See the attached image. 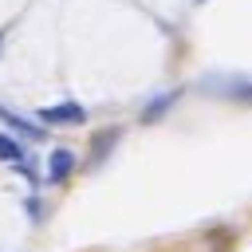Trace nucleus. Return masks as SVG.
Segmentation results:
<instances>
[{
    "label": "nucleus",
    "mask_w": 252,
    "mask_h": 252,
    "mask_svg": "<svg viewBox=\"0 0 252 252\" xmlns=\"http://www.w3.org/2000/svg\"><path fill=\"white\" fill-rule=\"evenodd\" d=\"M4 35H8V32H4V28H0V47H4Z\"/></svg>",
    "instance_id": "obj_7"
},
{
    "label": "nucleus",
    "mask_w": 252,
    "mask_h": 252,
    "mask_svg": "<svg viewBox=\"0 0 252 252\" xmlns=\"http://www.w3.org/2000/svg\"><path fill=\"white\" fill-rule=\"evenodd\" d=\"M173 102H177V91H169V94H158V98H154V102L142 110V122H154V118H161V114H165Z\"/></svg>",
    "instance_id": "obj_5"
},
{
    "label": "nucleus",
    "mask_w": 252,
    "mask_h": 252,
    "mask_svg": "<svg viewBox=\"0 0 252 252\" xmlns=\"http://www.w3.org/2000/svg\"><path fill=\"white\" fill-rule=\"evenodd\" d=\"M213 94L220 98H232V102H252V79L248 75H213L205 83Z\"/></svg>",
    "instance_id": "obj_1"
},
{
    "label": "nucleus",
    "mask_w": 252,
    "mask_h": 252,
    "mask_svg": "<svg viewBox=\"0 0 252 252\" xmlns=\"http://www.w3.org/2000/svg\"><path fill=\"white\" fill-rule=\"evenodd\" d=\"M35 118L47 122V126H79V122H87V106H79V102H55V106H39Z\"/></svg>",
    "instance_id": "obj_2"
},
{
    "label": "nucleus",
    "mask_w": 252,
    "mask_h": 252,
    "mask_svg": "<svg viewBox=\"0 0 252 252\" xmlns=\"http://www.w3.org/2000/svg\"><path fill=\"white\" fill-rule=\"evenodd\" d=\"M0 161H16V165H24V146H20L16 138H8V134H0Z\"/></svg>",
    "instance_id": "obj_6"
},
{
    "label": "nucleus",
    "mask_w": 252,
    "mask_h": 252,
    "mask_svg": "<svg viewBox=\"0 0 252 252\" xmlns=\"http://www.w3.org/2000/svg\"><path fill=\"white\" fill-rule=\"evenodd\" d=\"M71 169H75V154H71V150H55V154L47 158V181H51V185L67 181Z\"/></svg>",
    "instance_id": "obj_3"
},
{
    "label": "nucleus",
    "mask_w": 252,
    "mask_h": 252,
    "mask_svg": "<svg viewBox=\"0 0 252 252\" xmlns=\"http://www.w3.org/2000/svg\"><path fill=\"white\" fill-rule=\"evenodd\" d=\"M0 122H4L8 130H16L20 138H32V142H35V138H43V130H39L35 122H28L24 114H16V110H8V106H0Z\"/></svg>",
    "instance_id": "obj_4"
}]
</instances>
